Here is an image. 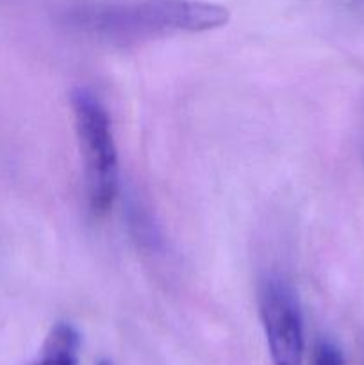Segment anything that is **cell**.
<instances>
[{"mask_svg": "<svg viewBox=\"0 0 364 365\" xmlns=\"http://www.w3.org/2000/svg\"><path fill=\"white\" fill-rule=\"evenodd\" d=\"M98 365H116V364L111 362V360H100Z\"/></svg>", "mask_w": 364, "mask_h": 365, "instance_id": "cell-6", "label": "cell"}, {"mask_svg": "<svg viewBox=\"0 0 364 365\" xmlns=\"http://www.w3.org/2000/svg\"><path fill=\"white\" fill-rule=\"evenodd\" d=\"M259 314L273 365H303V317L293 285L270 273L259 287Z\"/></svg>", "mask_w": 364, "mask_h": 365, "instance_id": "cell-3", "label": "cell"}, {"mask_svg": "<svg viewBox=\"0 0 364 365\" xmlns=\"http://www.w3.org/2000/svg\"><path fill=\"white\" fill-rule=\"evenodd\" d=\"M81 335L70 323H56L45 337L34 365H79Z\"/></svg>", "mask_w": 364, "mask_h": 365, "instance_id": "cell-4", "label": "cell"}, {"mask_svg": "<svg viewBox=\"0 0 364 365\" xmlns=\"http://www.w3.org/2000/svg\"><path fill=\"white\" fill-rule=\"evenodd\" d=\"M71 113L84 166L89 209L96 216H102L113 207L120 177L109 116L102 102L86 88H77L71 93Z\"/></svg>", "mask_w": 364, "mask_h": 365, "instance_id": "cell-2", "label": "cell"}, {"mask_svg": "<svg viewBox=\"0 0 364 365\" xmlns=\"http://www.w3.org/2000/svg\"><path fill=\"white\" fill-rule=\"evenodd\" d=\"M68 20L93 36L127 43L220 29L228 24V11L203 0H86L68 11Z\"/></svg>", "mask_w": 364, "mask_h": 365, "instance_id": "cell-1", "label": "cell"}, {"mask_svg": "<svg viewBox=\"0 0 364 365\" xmlns=\"http://www.w3.org/2000/svg\"><path fill=\"white\" fill-rule=\"evenodd\" d=\"M310 365H346L341 349L330 341H320L310 356Z\"/></svg>", "mask_w": 364, "mask_h": 365, "instance_id": "cell-5", "label": "cell"}]
</instances>
